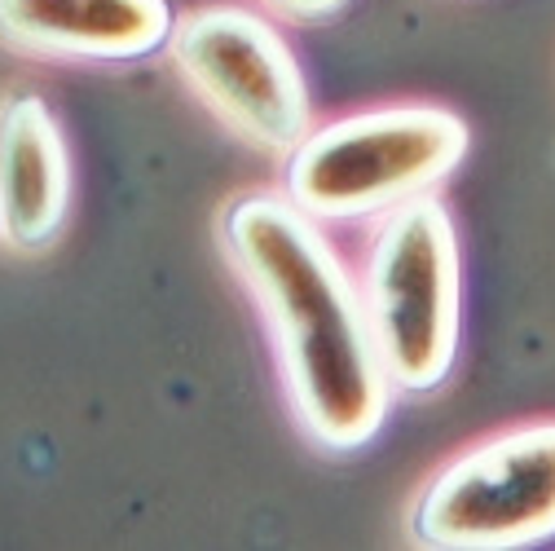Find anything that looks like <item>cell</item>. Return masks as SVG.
Here are the masks:
<instances>
[{
  "mask_svg": "<svg viewBox=\"0 0 555 551\" xmlns=\"http://www.w3.org/2000/svg\"><path fill=\"white\" fill-rule=\"evenodd\" d=\"M221 247L264 318L296 424L335 454L375 441L392 388L362 292L326 230L283 190H243L221 213Z\"/></svg>",
  "mask_w": 555,
  "mask_h": 551,
  "instance_id": "obj_1",
  "label": "cell"
},
{
  "mask_svg": "<svg viewBox=\"0 0 555 551\" xmlns=\"http://www.w3.org/2000/svg\"><path fill=\"white\" fill-rule=\"evenodd\" d=\"M358 292L388 388L405 397L437 393L454 371L463 331L459 234L437 194L405 198L379 217Z\"/></svg>",
  "mask_w": 555,
  "mask_h": 551,
  "instance_id": "obj_2",
  "label": "cell"
},
{
  "mask_svg": "<svg viewBox=\"0 0 555 551\" xmlns=\"http://www.w3.org/2000/svg\"><path fill=\"white\" fill-rule=\"evenodd\" d=\"M467 124L428 102L379 106L309 128L287 151L283 194L318 226H353L433 194L467 155Z\"/></svg>",
  "mask_w": 555,
  "mask_h": 551,
  "instance_id": "obj_3",
  "label": "cell"
},
{
  "mask_svg": "<svg viewBox=\"0 0 555 551\" xmlns=\"http://www.w3.org/2000/svg\"><path fill=\"white\" fill-rule=\"evenodd\" d=\"M405 529L437 551H503L555 538V420L494 433L441 463Z\"/></svg>",
  "mask_w": 555,
  "mask_h": 551,
  "instance_id": "obj_4",
  "label": "cell"
},
{
  "mask_svg": "<svg viewBox=\"0 0 555 551\" xmlns=\"http://www.w3.org/2000/svg\"><path fill=\"white\" fill-rule=\"evenodd\" d=\"M168 53L185 89L247 146L287 155L313 128V102L300 62L278 27L256 10H194L172 23Z\"/></svg>",
  "mask_w": 555,
  "mask_h": 551,
  "instance_id": "obj_5",
  "label": "cell"
},
{
  "mask_svg": "<svg viewBox=\"0 0 555 551\" xmlns=\"http://www.w3.org/2000/svg\"><path fill=\"white\" fill-rule=\"evenodd\" d=\"M168 0H0V40L31 57L137 62L172 36Z\"/></svg>",
  "mask_w": 555,
  "mask_h": 551,
  "instance_id": "obj_6",
  "label": "cell"
},
{
  "mask_svg": "<svg viewBox=\"0 0 555 551\" xmlns=\"http://www.w3.org/2000/svg\"><path fill=\"white\" fill-rule=\"evenodd\" d=\"M72 208V155L40 93L0 102V239L14 247H49Z\"/></svg>",
  "mask_w": 555,
  "mask_h": 551,
  "instance_id": "obj_7",
  "label": "cell"
},
{
  "mask_svg": "<svg viewBox=\"0 0 555 551\" xmlns=\"http://www.w3.org/2000/svg\"><path fill=\"white\" fill-rule=\"evenodd\" d=\"M344 5H349V0H264V10L283 14L292 23H322V18L339 14Z\"/></svg>",
  "mask_w": 555,
  "mask_h": 551,
  "instance_id": "obj_8",
  "label": "cell"
}]
</instances>
